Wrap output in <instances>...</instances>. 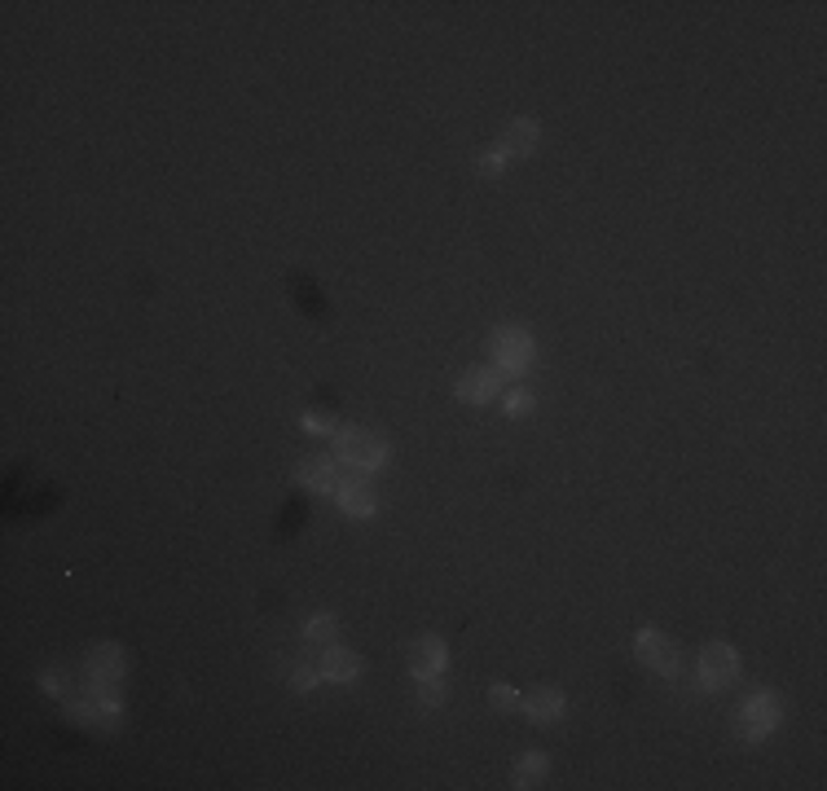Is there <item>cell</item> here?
<instances>
[{
  "label": "cell",
  "mask_w": 827,
  "mask_h": 791,
  "mask_svg": "<svg viewBox=\"0 0 827 791\" xmlns=\"http://www.w3.org/2000/svg\"><path fill=\"white\" fill-rule=\"evenodd\" d=\"M546 770H550V761L542 752H533V756H524V761H515V787H537L546 778Z\"/></svg>",
  "instance_id": "5bb4252c"
},
{
  "label": "cell",
  "mask_w": 827,
  "mask_h": 791,
  "mask_svg": "<svg viewBox=\"0 0 827 791\" xmlns=\"http://www.w3.org/2000/svg\"><path fill=\"white\" fill-rule=\"evenodd\" d=\"M44 690H49V695H66V677L58 682V673H44V682H40Z\"/></svg>",
  "instance_id": "7402d4cb"
},
{
  "label": "cell",
  "mask_w": 827,
  "mask_h": 791,
  "mask_svg": "<svg viewBox=\"0 0 827 791\" xmlns=\"http://www.w3.org/2000/svg\"><path fill=\"white\" fill-rule=\"evenodd\" d=\"M445 664H449V655H445V642L440 638H418L410 646V673L423 682V677H440L445 673Z\"/></svg>",
  "instance_id": "9c48e42d"
},
{
  "label": "cell",
  "mask_w": 827,
  "mask_h": 791,
  "mask_svg": "<svg viewBox=\"0 0 827 791\" xmlns=\"http://www.w3.org/2000/svg\"><path fill=\"white\" fill-rule=\"evenodd\" d=\"M524 712L537 721V726H550V721H559V712H564V695L550 686H537L524 695Z\"/></svg>",
  "instance_id": "4fadbf2b"
},
{
  "label": "cell",
  "mask_w": 827,
  "mask_h": 791,
  "mask_svg": "<svg viewBox=\"0 0 827 791\" xmlns=\"http://www.w3.org/2000/svg\"><path fill=\"white\" fill-rule=\"evenodd\" d=\"M418 699H423L427 708H440V704H445V686H440L436 677H423V686H418Z\"/></svg>",
  "instance_id": "e0dca14e"
},
{
  "label": "cell",
  "mask_w": 827,
  "mask_h": 791,
  "mask_svg": "<svg viewBox=\"0 0 827 791\" xmlns=\"http://www.w3.org/2000/svg\"><path fill=\"white\" fill-rule=\"evenodd\" d=\"M489 356H493V370L502 378H520L528 365H533V339H528V330H520V326H502V330H493V339H489Z\"/></svg>",
  "instance_id": "6da1fadb"
},
{
  "label": "cell",
  "mask_w": 827,
  "mask_h": 791,
  "mask_svg": "<svg viewBox=\"0 0 827 791\" xmlns=\"http://www.w3.org/2000/svg\"><path fill=\"white\" fill-rule=\"evenodd\" d=\"M502 163H506L502 154H498V150H489V154L480 159V172H484V176H502Z\"/></svg>",
  "instance_id": "44dd1931"
},
{
  "label": "cell",
  "mask_w": 827,
  "mask_h": 791,
  "mask_svg": "<svg viewBox=\"0 0 827 791\" xmlns=\"http://www.w3.org/2000/svg\"><path fill=\"white\" fill-rule=\"evenodd\" d=\"M740 677V655L731 651L726 642H709L700 651V682L704 690H726Z\"/></svg>",
  "instance_id": "5b68a950"
},
{
  "label": "cell",
  "mask_w": 827,
  "mask_h": 791,
  "mask_svg": "<svg viewBox=\"0 0 827 791\" xmlns=\"http://www.w3.org/2000/svg\"><path fill=\"white\" fill-rule=\"evenodd\" d=\"M317 673H322L326 682H357V677H361V655L348 651V646H326L322 668H317Z\"/></svg>",
  "instance_id": "8fae6325"
},
{
  "label": "cell",
  "mask_w": 827,
  "mask_h": 791,
  "mask_svg": "<svg viewBox=\"0 0 827 791\" xmlns=\"http://www.w3.org/2000/svg\"><path fill=\"white\" fill-rule=\"evenodd\" d=\"M533 146H537V124H533V119H515V124L502 132V141L493 150H498L502 159H528Z\"/></svg>",
  "instance_id": "7c38bea8"
},
{
  "label": "cell",
  "mask_w": 827,
  "mask_h": 791,
  "mask_svg": "<svg viewBox=\"0 0 827 791\" xmlns=\"http://www.w3.org/2000/svg\"><path fill=\"white\" fill-rule=\"evenodd\" d=\"M84 668H88V682H93V695L106 699V704H119L115 686H119V677H124V651H119L115 642H102L97 651H88Z\"/></svg>",
  "instance_id": "277c9868"
},
{
  "label": "cell",
  "mask_w": 827,
  "mask_h": 791,
  "mask_svg": "<svg viewBox=\"0 0 827 791\" xmlns=\"http://www.w3.org/2000/svg\"><path fill=\"white\" fill-rule=\"evenodd\" d=\"M335 458L344 466H352V471L370 475V471H379V466H383L388 449H383V440H374V436H366V431H357V427H335Z\"/></svg>",
  "instance_id": "7a4b0ae2"
},
{
  "label": "cell",
  "mask_w": 827,
  "mask_h": 791,
  "mask_svg": "<svg viewBox=\"0 0 827 791\" xmlns=\"http://www.w3.org/2000/svg\"><path fill=\"white\" fill-rule=\"evenodd\" d=\"M339 638V620L335 616H317V620H308L304 625V642L308 646H335Z\"/></svg>",
  "instance_id": "9a60e30c"
},
{
  "label": "cell",
  "mask_w": 827,
  "mask_h": 791,
  "mask_svg": "<svg viewBox=\"0 0 827 791\" xmlns=\"http://www.w3.org/2000/svg\"><path fill=\"white\" fill-rule=\"evenodd\" d=\"M489 704L498 708V712H515V708H520V695H515V690H506V686H493V690H489Z\"/></svg>",
  "instance_id": "ac0fdd59"
},
{
  "label": "cell",
  "mask_w": 827,
  "mask_h": 791,
  "mask_svg": "<svg viewBox=\"0 0 827 791\" xmlns=\"http://www.w3.org/2000/svg\"><path fill=\"white\" fill-rule=\"evenodd\" d=\"M634 651H638V660H643L652 673L660 677H674L678 673V646L665 638V633H656V629H643L634 638Z\"/></svg>",
  "instance_id": "8992f818"
},
{
  "label": "cell",
  "mask_w": 827,
  "mask_h": 791,
  "mask_svg": "<svg viewBox=\"0 0 827 791\" xmlns=\"http://www.w3.org/2000/svg\"><path fill=\"white\" fill-rule=\"evenodd\" d=\"M317 682H322V673H313V668H295V677H291V690H313Z\"/></svg>",
  "instance_id": "d6986e66"
},
{
  "label": "cell",
  "mask_w": 827,
  "mask_h": 791,
  "mask_svg": "<svg viewBox=\"0 0 827 791\" xmlns=\"http://www.w3.org/2000/svg\"><path fill=\"white\" fill-rule=\"evenodd\" d=\"M498 392H502V374L493 365L489 370L480 365V370H467L458 378V400H467V405H489Z\"/></svg>",
  "instance_id": "ba28073f"
},
{
  "label": "cell",
  "mask_w": 827,
  "mask_h": 791,
  "mask_svg": "<svg viewBox=\"0 0 827 791\" xmlns=\"http://www.w3.org/2000/svg\"><path fill=\"white\" fill-rule=\"evenodd\" d=\"M528 409H533V396H528L524 387H511V392H506V414L520 418V414H528Z\"/></svg>",
  "instance_id": "2e32d148"
},
{
  "label": "cell",
  "mask_w": 827,
  "mask_h": 791,
  "mask_svg": "<svg viewBox=\"0 0 827 791\" xmlns=\"http://www.w3.org/2000/svg\"><path fill=\"white\" fill-rule=\"evenodd\" d=\"M295 479H300L304 488H313V493H335V488L344 484V462H339L335 453H322V458L300 462Z\"/></svg>",
  "instance_id": "52a82bcc"
},
{
  "label": "cell",
  "mask_w": 827,
  "mask_h": 791,
  "mask_svg": "<svg viewBox=\"0 0 827 791\" xmlns=\"http://www.w3.org/2000/svg\"><path fill=\"white\" fill-rule=\"evenodd\" d=\"M335 497H339V506H344V515H352V519H370L374 510V493L366 488V479L361 475H344V484L335 488Z\"/></svg>",
  "instance_id": "30bf717a"
},
{
  "label": "cell",
  "mask_w": 827,
  "mask_h": 791,
  "mask_svg": "<svg viewBox=\"0 0 827 791\" xmlns=\"http://www.w3.org/2000/svg\"><path fill=\"white\" fill-rule=\"evenodd\" d=\"M779 717H784V704H779L775 690H757V695L740 708V717H735V730H740L744 743H762L766 734L779 726Z\"/></svg>",
  "instance_id": "3957f363"
},
{
  "label": "cell",
  "mask_w": 827,
  "mask_h": 791,
  "mask_svg": "<svg viewBox=\"0 0 827 791\" xmlns=\"http://www.w3.org/2000/svg\"><path fill=\"white\" fill-rule=\"evenodd\" d=\"M300 422H304L308 436H326V431H335V427H330V418H322V414H304Z\"/></svg>",
  "instance_id": "ffe728a7"
}]
</instances>
